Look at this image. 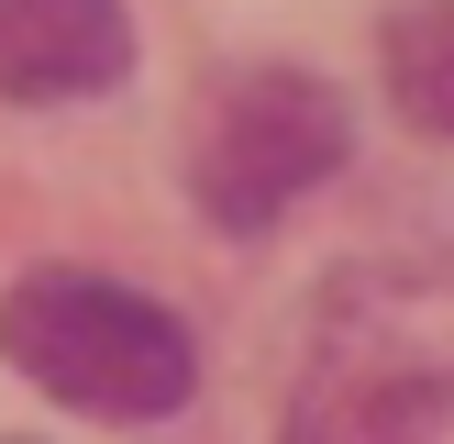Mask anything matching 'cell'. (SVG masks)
<instances>
[{
  "label": "cell",
  "instance_id": "4",
  "mask_svg": "<svg viewBox=\"0 0 454 444\" xmlns=\"http://www.w3.org/2000/svg\"><path fill=\"white\" fill-rule=\"evenodd\" d=\"M133 67L122 0H0V89L12 100H100Z\"/></svg>",
  "mask_w": 454,
  "mask_h": 444
},
{
  "label": "cell",
  "instance_id": "3",
  "mask_svg": "<svg viewBox=\"0 0 454 444\" xmlns=\"http://www.w3.org/2000/svg\"><path fill=\"white\" fill-rule=\"evenodd\" d=\"M355 155V111L310 67H244L200 100L189 133V200L211 211V234H266L288 200H310Z\"/></svg>",
  "mask_w": 454,
  "mask_h": 444
},
{
  "label": "cell",
  "instance_id": "1",
  "mask_svg": "<svg viewBox=\"0 0 454 444\" xmlns=\"http://www.w3.org/2000/svg\"><path fill=\"white\" fill-rule=\"evenodd\" d=\"M454 422V278L344 266L322 289L278 444H433Z\"/></svg>",
  "mask_w": 454,
  "mask_h": 444
},
{
  "label": "cell",
  "instance_id": "2",
  "mask_svg": "<svg viewBox=\"0 0 454 444\" xmlns=\"http://www.w3.org/2000/svg\"><path fill=\"white\" fill-rule=\"evenodd\" d=\"M0 355H12L44 400H67V411H89V422H167V411H189V389H200L189 322H177L167 300H145V289L100 278V266H34V278H12V300H0Z\"/></svg>",
  "mask_w": 454,
  "mask_h": 444
},
{
  "label": "cell",
  "instance_id": "5",
  "mask_svg": "<svg viewBox=\"0 0 454 444\" xmlns=\"http://www.w3.org/2000/svg\"><path fill=\"white\" fill-rule=\"evenodd\" d=\"M388 100L411 133L454 145V0H399L388 12Z\"/></svg>",
  "mask_w": 454,
  "mask_h": 444
}]
</instances>
